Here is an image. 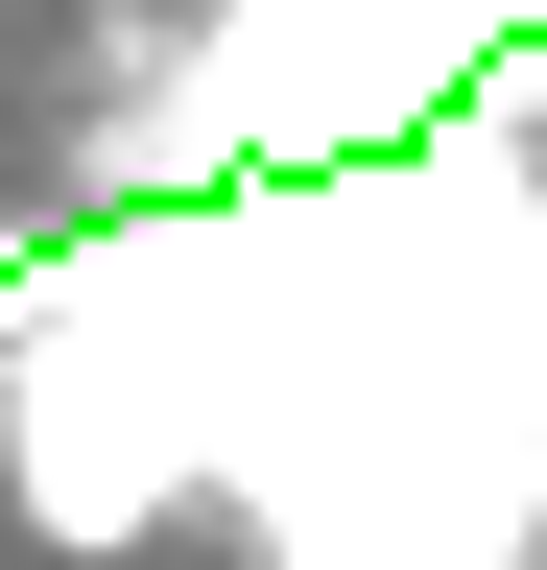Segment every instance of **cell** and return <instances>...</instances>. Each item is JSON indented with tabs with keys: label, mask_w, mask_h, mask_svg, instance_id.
<instances>
[{
	"label": "cell",
	"mask_w": 547,
	"mask_h": 570,
	"mask_svg": "<svg viewBox=\"0 0 547 570\" xmlns=\"http://www.w3.org/2000/svg\"><path fill=\"white\" fill-rule=\"evenodd\" d=\"M238 285V214H167V238H96L25 285V356H0V499L48 547H144L191 475H238V333H191Z\"/></svg>",
	"instance_id": "6da1fadb"
}]
</instances>
